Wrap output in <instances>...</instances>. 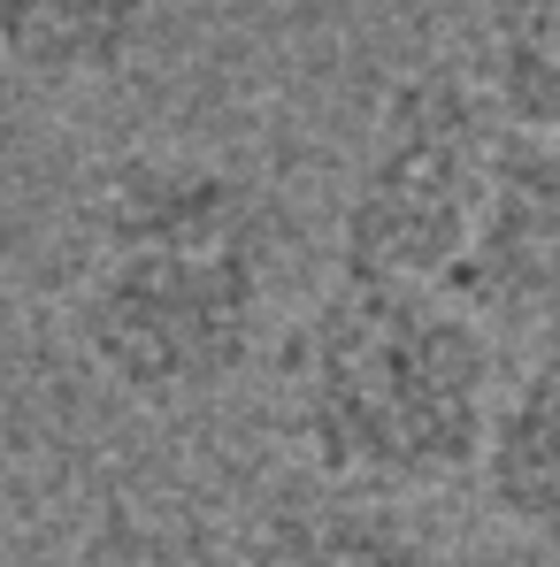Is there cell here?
Returning a JSON list of instances; mask_svg holds the SVG:
<instances>
[{
	"label": "cell",
	"mask_w": 560,
	"mask_h": 567,
	"mask_svg": "<svg viewBox=\"0 0 560 567\" xmlns=\"http://www.w3.org/2000/svg\"><path fill=\"white\" fill-rule=\"evenodd\" d=\"M277 254L284 215L262 177L200 154H131L100 177L70 330L123 399L200 406L246 377Z\"/></svg>",
	"instance_id": "cell-1"
},
{
	"label": "cell",
	"mask_w": 560,
	"mask_h": 567,
	"mask_svg": "<svg viewBox=\"0 0 560 567\" xmlns=\"http://www.w3.org/2000/svg\"><path fill=\"white\" fill-rule=\"evenodd\" d=\"M491 406V330L438 284L338 269L284 346V437L338 491L415 498L476 475Z\"/></svg>",
	"instance_id": "cell-2"
},
{
	"label": "cell",
	"mask_w": 560,
	"mask_h": 567,
	"mask_svg": "<svg viewBox=\"0 0 560 567\" xmlns=\"http://www.w3.org/2000/svg\"><path fill=\"white\" fill-rule=\"evenodd\" d=\"M507 115L468 62H415L376 100L362 169L338 215V269L399 284H438L461 269L483 199L499 177Z\"/></svg>",
	"instance_id": "cell-3"
},
{
	"label": "cell",
	"mask_w": 560,
	"mask_h": 567,
	"mask_svg": "<svg viewBox=\"0 0 560 567\" xmlns=\"http://www.w3.org/2000/svg\"><path fill=\"white\" fill-rule=\"evenodd\" d=\"M446 291L468 315L491 322H560V138L515 131L499 146V177L483 199V223L468 238L461 269L446 277Z\"/></svg>",
	"instance_id": "cell-4"
},
{
	"label": "cell",
	"mask_w": 560,
	"mask_h": 567,
	"mask_svg": "<svg viewBox=\"0 0 560 567\" xmlns=\"http://www.w3.org/2000/svg\"><path fill=\"white\" fill-rule=\"evenodd\" d=\"M238 567H446V553L399 498L315 483V491H277L246 522Z\"/></svg>",
	"instance_id": "cell-5"
},
{
	"label": "cell",
	"mask_w": 560,
	"mask_h": 567,
	"mask_svg": "<svg viewBox=\"0 0 560 567\" xmlns=\"http://www.w3.org/2000/svg\"><path fill=\"white\" fill-rule=\"evenodd\" d=\"M476 483L507 529L560 553V322L538 338L530 369L499 391Z\"/></svg>",
	"instance_id": "cell-6"
},
{
	"label": "cell",
	"mask_w": 560,
	"mask_h": 567,
	"mask_svg": "<svg viewBox=\"0 0 560 567\" xmlns=\"http://www.w3.org/2000/svg\"><path fill=\"white\" fill-rule=\"evenodd\" d=\"M177 0H0V62L31 85L123 78Z\"/></svg>",
	"instance_id": "cell-7"
},
{
	"label": "cell",
	"mask_w": 560,
	"mask_h": 567,
	"mask_svg": "<svg viewBox=\"0 0 560 567\" xmlns=\"http://www.w3.org/2000/svg\"><path fill=\"white\" fill-rule=\"evenodd\" d=\"M468 70L515 131L560 138V0H476Z\"/></svg>",
	"instance_id": "cell-8"
},
{
	"label": "cell",
	"mask_w": 560,
	"mask_h": 567,
	"mask_svg": "<svg viewBox=\"0 0 560 567\" xmlns=\"http://www.w3.org/2000/svg\"><path fill=\"white\" fill-rule=\"evenodd\" d=\"M31 567H238V545L200 506H146L115 498L62 545H47Z\"/></svg>",
	"instance_id": "cell-9"
}]
</instances>
